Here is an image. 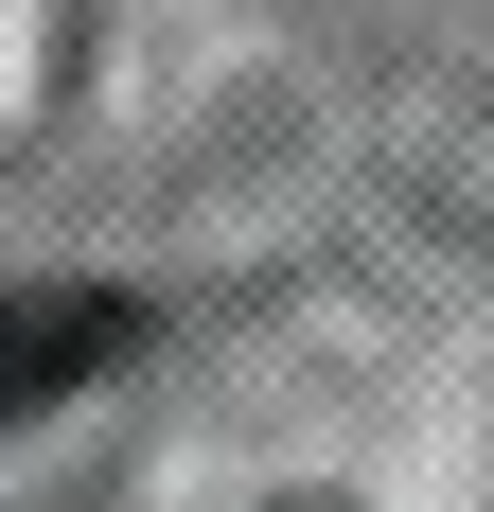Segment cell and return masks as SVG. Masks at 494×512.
Instances as JSON below:
<instances>
[{"label":"cell","mask_w":494,"mask_h":512,"mask_svg":"<svg viewBox=\"0 0 494 512\" xmlns=\"http://www.w3.org/2000/svg\"><path fill=\"white\" fill-rule=\"evenodd\" d=\"M124 336H142V318L106 301V283H36V301H0V442H18L53 389H89Z\"/></svg>","instance_id":"cell-1"}]
</instances>
